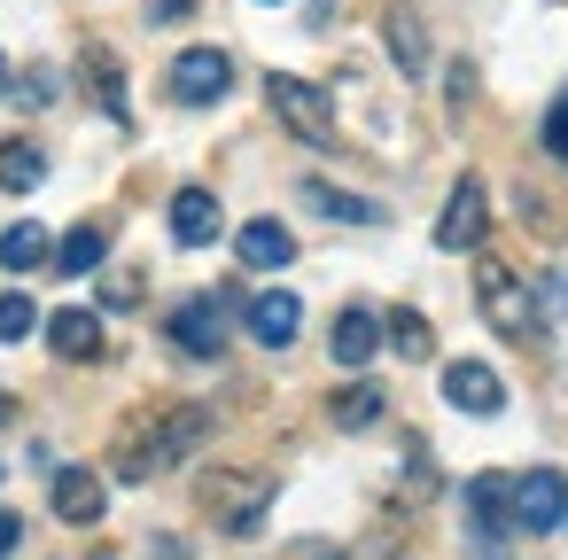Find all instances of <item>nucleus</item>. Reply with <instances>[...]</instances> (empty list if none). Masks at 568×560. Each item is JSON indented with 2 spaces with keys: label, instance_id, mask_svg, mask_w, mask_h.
Here are the masks:
<instances>
[{
  "label": "nucleus",
  "instance_id": "1",
  "mask_svg": "<svg viewBox=\"0 0 568 560\" xmlns=\"http://www.w3.org/2000/svg\"><path fill=\"white\" fill-rule=\"evenodd\" d=\"M211 436V413L203 405H172V413H149L125 444H118V475L125 482H156V475H172L195 444Z\"/></svg>",
  "mask_w": 568,
  "mask_h": 560
},
{
  "label": "nucleus",
  "instance_id": "2",
  "mask_svg": "<svg viewBox=\"0 0 568 560\" xmlns=\"http://www.w3.org/2000/svg\"><path fill=\"white\" fill-rule=\"evenodd\" d=\"M203 506H211V521H219L226 537H250V529L265 521V506H273V475L226 467V475H211V482H203Z\"/></svg>",
  "mask_w": 568,
  "mask_h": 560
},
{
  "label": "nucleus",
  "instance_id": "3",
  "mask_svg": "<svg viewBox=\"0 0 568 560\" xmlns=\"http://www.w3.org/2000/svg\"><path fill=\"white\" fill-rule=\"evenodd\" d=\"M265 102H273V118H281L296 141H335V110H327V94H320L312 79L273 71V79H265Z\"/></svg>",
  "mask_w": 568,
  "mask_h": 560
},
{
  "label": "nucleus",
  "instance_id": "4",
  "mask_svg": "<svg viewBox=\"0 0 568 560\" xmlns=\"http://www.w3.org/2000/svg\"><path fill=\"white\" fill-rule=\"evenodd\" d=\"M475 304H483V319H490L498 335H514V343L537 335V296H529L506 265H483V273H475Z\"/></svg>",
  "mask_w": 568,
  "mask_h": 560
},
{
  "label": "nucleus",
  "instance_id": "5",
  "mask_svg": "<svg viewBox=\"0 0 568 560\" xmlns=\"http://www.w3.org/2000/svg\"><path fill=\"white\" fill-rule=\"evenodd\" d=\"M226 319H234V296H195V304H180L172 312V343L187 350V358H219L226 350Z\"/></svg>",
  "mask_w": 568,
  "mask_h": 560
},
{
  "label": "nucleus",
  "instance_id": "6",
  "mask_svg": "<svg viewBox=\"0 0 568 560\" xmlns=\"http://www.w3.org/2000/svg\"><path fill=\"white\" fill-rule=\"evenodd\" d=\"M506 506H514V529H552L560 513H568V482L552 475V467H529V475H514L506 482Z\"/></svg>",
  "mask_w": 568,
  "mask_h": 560
},
{
  "label": "nucleus",
  "instance_id": "7",
  "mask_svg": "<svg viewBox=\"0 0 568 560\" xmlns=\"http://www.w3.org/2000/svg\"><path fill=\"white\" fill-rule=\"evenodd\" d=\"M226 86H234V63H226L219 48H187V55L172 63V102H187V110L219 102Z\"/></svg>",
  "mask_w": 568,
  "mask_h": 560
},
{
  "label": "nucleus",
  "instance_id": "8",
  "mask_svg": "<svg viewBox=\"0 0 568 560\" xmlns=\"http://www.w3.org/2000/svg\"><path fill=\"white\" fill-rule=\"evenodd\" d=\"M483 234H490V195H483V180H459L436 218V250H475Z\"/></svg>",
  "mask_w": 568,
  "mask_h": 560
},
{
  "label": "nucleus",
  "instance_id": "9",
  "mask_svg": "<svg viewBox=\"0 0 568 560\" xmlns=\"http://www.w3.org/2000/svg\"><path fill=\"white\" fill-rule=\"evenodd\" d=\"M444 397H452L459 413H475V420L506 413V381H498L483 358H452V366H444Z\"/></svg>",
  "mask_w": 568,
  "mask_h": 560
},
{
  "label": "nucleus",
  "instance_id": "10",
  "mask_svg": "<svg viewBox=\"0 0 568 560\" xmlns=\"http://www.w3.org/2000/svg\"><path fill=\"white\" fill-rule=\"evenodd\" d=\"M172 234H180L187 250H211V242L226 234L219 195H211V187H180V195H172Z\"/></svg>",
  "mask_w": 568,
  "mask_h": 560
},
{
  "label": "nucleus",
  "instance_id": "11",
  "mask_svg": "<svg viewBox=\"0 0 568 560\" xmlns=\"http://www.w3.org/2000/svg\"><path fill=\"white\" fill-rule=\"evenodd\" d=\"M234 257H242L250 273H281V265L296 257V234H288V226H273V218H250V226L234 234Z\"/></svg>",
  "mask_w": 568,
  "mask_h": 560
},
{
  "label": "nucleus",
  "instance_id": "12",
  "mask_svg": "<svg viewBox=\"0 0 568 560\" xmlns=\"http://www.w3.org/2000/svg\"><path fill=\"white\" fill-rule=\"evenodd\" d=\"M296 327H304V304H296L288 288H265V296L250 304V335H257L265 350H288V343H296Z\"/></svg>",
  "mask_w": 568,
  "mask_h": 560
},
{
  "label": "nucleus",
  "instance_id": "13",
  "mask_svg": "<svg viewBox=\"0 0 568 560\" xmlns=\"http://www.w3.org/2000/svg\"><path fill=\"white\" fill-rule=\"evenodd\" d=\"M102 506H110V490H102L94 467H63V475H55V513H63V521L87 529V521H102Z\"/></svg>",
  "mask_w": 568,
  "mask_h": 560
},
{
  "label": "nucleus",
  "instance_id": "14",
  "mask_svg": "<svg viewBox=\"0 0 568 560\" xmlns=\"http://www.w3.org/2000/svg\"><path fill=\"white\" fill-rule=\"evenodd\" d=\"M467 513H475V537H483V544H506V529H514L506 475H475V482H467Z\"/></svg>",
  "mask_w": 568,
  "mask_h": 560
},
{
  "label": "nucleus",
  "instance_id": "15",
  "mask_svg": "<svg viewBox=\"0 0 568 560\" xmlns=\"http://www.w3.org/2000/svg\"><path fill=\"white\" fill-rule=\"evenodd\" d=\"M48 343H55V358H102V319L87 312V304H71V312H55L48 319Z\"/></svg>",
  "mask_w": 568,
  "mask_h": 560
},
{
  "label": "nucleus",
  "instance_id": "16",
  "mask_svg": "<svg viewBox=\"0 0 568 560\" xmlns=\"http://www.w3.org/2000/svg\"><path fill=\"white\" fill-rule=\"evenodd\" d=\"M335 366H366L374 350H382V319L366 312V304H351V312H335Z\"/></svg>",
  "mask_w": 568,
  "mask_h": 560
},
{
  "label": "nucleus",
  "instance_id": "17",
  "mask_svg": "<svg viewBox=\"0 0 568 560\" xmlns=\"http://www.w3.org/2000/svg\"><path fill=\"white\" fill-rule=\"evenodd\" d=\"M55 257V242H48V226H9V234H0V265H9V273H40Z\"/></svg>",
  "mask_w": 568,
  "mask_h": 560
},
{
  "label": "nucleus",
  "instance_id": "18",
  "mask_svg": "<svg viewBox=\"0 0 568 560\" xmlns=\"http://www.w3.org/2000/svg\"><path fill=\"white\" fill-rule=\"evenodd\" d=\"M304 203H312L320 218H343V226H382V203H358V195L320 187V180H304Z\"/></svg>",
  "mask_w": 568,
  "mask_h": 560
},
{
  "label": "nucleus",
  "instance_id": "19",
  "mask_svg": "<svg viewBox=\"0 0 568 560\" xmlns=\"http://www.w3.org/2000/svg\"><path fill=\"white\" fill-rule=\"evenodd\" d=\"M327 420H335V428H351V436H358V428H374V420H382V389H374V381H351V389H335Z\"/></svg>",
  "mask_w": 568,
  "mask_h": 560
},
{
  "label": "nucleus",
  "instance_id": "20",
  "mask_svg": "<svg viewBox=\"0 0 568 560\" xmlns=\"http://www.w3.org/2000/svg\"><path fill=\"white\" fill-rule=\"evenodd\" d=\"M48 180V156L32 149V141H9V149H0V187H9V195H32Z\"/></svg>",
  "mask_w": 568,
  "mask_h": 560
},
{
  "label": "nucleus",
  "instance_id": "21",
  "mask_svg": "<svg viewBox=\"0 0 568 560\" xmlns=\"http://www.w3.org/2000/svg\"><path fill=\"white\" fill-rule=\"evenodd\" d=\"M102 257H110V226H71V234H63V250H55V265H63V273H94Z\"/></svg>",
  "mask_w": 568,
  "mask_h": 560
},
{
  "label": "nucleus",
  "instance_id": "22",
  "mask_svg": "<svg viewBox=\"0 0 568 560\" xmlns=\"http://www.w3.org/2000/svg\"><path fill=\"white\" fill-rule=\"evenodd\" d=\"M382 335L397 343V358H428V350H436V335H428V319H420V312H389V319H382Z\"/></svg>",
  "mask_w": 568,
  "mask_h": 560
},
{
  "label": "nucleus",
  "instance_id": "23",
  "mask_svg": "<svg viewBox=\"0 0 568 560\" xmlns=\"http://www.w3.org/2000/svg\"><path fill=\"white\" fill-rule=\"evenodd\" d=\"M389 55H397L405 71H428V48H420V24H413V17H389Z\"/></svg>",
  "mask_w": 568,
  "mask_h": 560
},
{
  "label": "nucleus",
  "instance_id": "24",
  "mask_svg": "<svg viewBox=\"0 0 568 560\" xmlns=\"http://www.w3.org/2000/svg\"><path fill=\"white\" fill-rule=\"evenodd\" d=\"M87 79H94V86H102V110H110V118H118V125H125V118H133V110H125V86H118V63H110V55H87Z\"/></svg>",
  "mask_w": 568,
  "mask_h": 560
},
{
  "label": "nucleus",
  "instance_id": "25",
  "mask_svg": "<svg viewBox=\"0 0 568 560\" xmlns=\"http://www.w3.org/2000/svg\"><path fill=\"white\" fill-rule=\"evenodd\" d=\"M40 327V312H32V296H0V343H24Z\"/></svg>",
  "mask_w": 568,
  "mask_h": 560
},
{
  "label": "nucleus",
  "instance_id": "26",
  "mask_svg": "<svg viewBox=\"0 0 568 560\" xmlns=\"http://www.w3.org/2000/svg\"><path fill=\"white\" fill-rule=\"evenodd\" d=\"M537 319H568V273H545V288H537Z\"/></svg>",
  "mask_w": 568,
  "mask_h": 560
},
{
  "label": "nucleus",
  "instance_id": "27",
  "mask_svg": "<svg viewBox=\"0 0 568 560\" xmlns=\"http://www.w3.org/2000/svg\"><path fill=\"white\" fill-rule=\"evenodd\" d=\"M281 560H343V544H335V537H288Z\"/></svg>",
  "mask_w": 568,
  "mask_h": 560
},
{
  "label": "nucleus",
  "instance_id": "28",
  "mask_svg": "<svg viewBox=\"0 0 568 560\" xmlns=\"http://www.w3.org/2000/svg\"><path fill=\"white\" fill-rule=\"evenodd\" d=\"M545 149H552V156L568 164V94H560V102L545 110Z\"/></svg>",
  "mask_w": 568,
  "mask_h": 560
},
{
  "label": "nucleus",
  "instance_id": "29",
  "mask_svg": "<svg viewBox=\"0 0 568 560\" xmlns=\"http://www.w3.org/2000/svg\"><path fill=\"white\" fill-rule=\"evenodd\" d=\"M17 94H24V110H48V94H55V71H24V79H17Z\"/></svg>",
  "mask_w": 568,
  "mask_h": 560
},
{
  "label": "nucleus",
  "instance_id": "30",
  "mask_svg": "<svg viewBox=\"0 0 568 560\" xmlns=\"http://www.w3.org/2000/svg\"><path fill=\"white\" fill-rule=\"evenodd\" d=\"M102 304H110V312H125V304H141V288H133V281H110V288H102Z\"/></svg>",
  "mask_w": 568,
  "mask_h": 560
},
{
  "label": "nucleus",
  "instance_id": "31",
  "mask_svg": "<svg viewBox=\"0 0 568 560\" xmlns=\"http://www.w3.org/2000/svg\"><path fill=\"white\" fill-rule=\"evenodd\" d=\"M17 537H24V521H17V513H0V560L17 552Z\"/></svg>",
  "mask_w": 568,
  "mask_h": 560
},
{
  "label": "nucleus",
  "instance_id": "32",
  "mask_svg": "<svg viewBox=\"0 0 568 560\" xmlns=\"http://www.w3.org/2000/svg\"><path fill=\"white\" fill-rule=\"evenodd\" d=\"M0 420H9V397H0Z\"/></svg>",
  "mask_w": 568,
  "mask_h": 560
}]
</instances>
